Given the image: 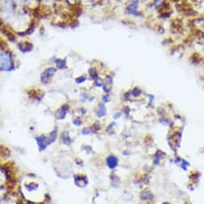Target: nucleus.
I'll use <instances>...</instances> for the list:
<instances>
[{"instance_id":"7ed1b4c3","label":"nucleus","mask_w":204,"mask_h":204,"mask_svg":"<svg viewBox=\"0 0 204 204\" xmlns=\"http://www.w3.org/2000/svg\"><path fill=\"white\" fill-rule=\"evenodd\" d=\"M0 32H2V33L3 34V36L7 37L9 40L13 41V42L15 41L16 38H15V35L13 34L12 32H11V31H9V30H8V28L5 27V26H4V25L0 27Z\"/></svg>"},{"instance_id":"f257e3e1","label":"nucleus","mask_w":204,"mask_h":204,"mask_svg":"<svg viewBox=\"0 0 204 204\" xmlns=\"http://www.w3.org/2000/svg\"><path fill=\"white\" fill-rule=\"evenodd\" d=\"M13 65L11 55L10 52L6 51L0 54V68L3 70H10Z\"/></svg>"},{"instance_id":"39448f33","label":"nucleus","mask_w":204,"mask_h":204,"mask_svg":"<svg viewBox=\"0 0 204 204\" xmlns=\"http://www.w3.org/2000/svg\"><path fill=\"white\" fill-rule=\"evenodd\" d=\"M117 158H114V157H110V158H108V165H110V167H114L115 165H117Z\"/></svg>"},{"instance_id":"0eeeda50","label":"nucleus","mask_w":204,"mask_h":204,"mask_svg":"<svg viewBox=\"0 0 204 204\" xmlns=\"http://www.w3.org/2000/svg\"><path fill=\"white\" fill-rule=\"evenodd\" d=\"M86 80V78L85 76H80V77L77 78V79H76V81L78 83V84H80V83L84 82L85 80Z\"/></svg>"},{"instance_id":"f03ea898","label":"nucleus","mask_w":204,"mask_h":204,"mask_svg":"<svg viewBox=\"0 0 204 204\" xmlns=\"http://www.w3.org/2000/svg\"><path fill=\"white\" fill-rule=\"evenodd\" d=\"M55 73H56V69L53 68H49L44 71V73H43V74H42V76H41V80L44 78V80H42V81L44 82H44L48 81L49 79H50V78H51V76L54 75V74H55Z\"/></svg>"},{"instance_id":"20e7f679","label":"nucleus","mask_w":204,"mask_h":204,"mask_svg":"<svg viewBox=\"0 0 204 204\" xmlns=\"http://www.w3.org/2000/svg\"><path fill=\"white\" fill-rule=\"evenodd\" d=\"M32 48H33V45L32 44L29 43V42H22V43H20L18 44V48H20V50L23 52L25 51H32Z\"/></svg>"},{"instance_id":"423d86ee","label":"nucleus","mask_w":204,"mask_h":204,"mask_svg":"<svg viewBox=\"0 0 204 204\" xmlns=\"http://www.w3.org/2000/svg\"><path fill=\"white\" fill-rule=\"evenodd\" d=\"M7 47H8L7 43H6L3 39L0 38V49H1V50H5V49L7 48Z\"/></svg>"},{"instance_id":"6e6552de","label":"nucleus","mask_w":204,"mask_h":204,"mask_svg":"<svg viewBox=\"0 0 204 204\" xmlns=\"http://www.w3.org/2000/svg\"><path fill=\"white\" fill-rule=\"evenodd\" d=\"M166 204H168V203H166Z\"/></svg>"}]
</instances>
